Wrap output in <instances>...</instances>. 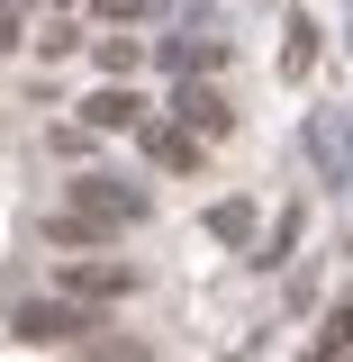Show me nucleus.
Instances as JSON below:
<instances>
[{
  "instance_id": "nucleus-7",
  "label": "nucleus",
  "mask_w": 353,
  "mask_h": 362,
  "mask_svg": "<svg viewBox=\"0 0 353 362\" xmlns=\"http://www.w3.org/2000/svg\"><path fill=\"white\" fill-rule=\"evenodd\" d=\"M218 54H226L218 37H173V45H163V64H173L181 82H190V73H199V64H218Z\"/></svg>"
},
{
  "instance_id": "nucleus-2",
  "label": "nucleus",
  "mask_w": 353,
  "mask_h": 362,
  "mask_svg": "<svg viewBox=\"0 0 353 362\" xmlns=\"http://www.w3.org/2000/svg\"><path fill=\"white\" fill-rule=\"evenodd\" d=\"M127 290H136V263H109V254H73V263L54 272V299H73V308L127 299Z\"/></svg>"
},
{
  "instance_id": "nucleus-1",
  "label": "nucleus",
  "mask_w": 353,
  "mask_h": 362,
  "mask_svg": "<svg viewBox=\"0 0 353 362\" xmlns=\"http://www.w3.org/2000/svg\"><path fill=\"white\" fill-rule=\"evenodd\" d=\"M145 218V190H127V181L109 173H82L73 190H64V209H54V245H109V235H127V226Z\"/></svg>"
},
{
  "instance_id": "nucleus-4",
  "label": "nucleus",
  "mask_w": 353,
  "mask_h": 362,
  "mask_svg": "<svg viewBox=\"0 0 353 362\" xmlns=\"http://www.w3.org/2000/svg\"><path fill=\"white\" fill-rule=\"evenodd\" d=\"M173 118H181V136H190V145H218V136L236 127V109H226L218 90H199V82H181V90H173Z\"/></svg>"
},
{
  "instance_id": "nucleus-10",
  "label": "nucleus",
  "mask_w": 353,
  "mask_h": 362,
  "mask_svg": "<svg viewBox=\"0 0 353 362\" xmlns=\"http://www.w3.org/2000/svg\"><path fill=\"white\" fill-rule=\"evenodd\" d=\"M82 362H145V354H136V344H91Z\"/></svg>"
},
{
  "instance_id": "nucleus-12",
  "label": "nucleus",
  "mask_w": 353,
  "mask_h": 362,
  "mask_svg": "<svg viewBox=\"0 0 353 362\" xmlns=\"http://www.w3.org/2000/svg\"><path fill=\"white\" fill-rule=\"evenodd\" d=\"M100 9H109V18H136V9H145V0H100Z\"/></svg>"
},
{
  "instance_id": "nucleus-11",
  "label": "nucleus",
  "mask_w": 353,
  "mask_h": 362,
  "mask_svg": "<svg viewBox=\"0 0 353 362\" xmlns=\"http://www.w3.org/2000/svg\"><path fill=\"white\" fill-rule=\"evenodd\" d=\"M18 45V0H0V54Z\"/></svg>"
},
{
  "instance_id": "nucleus-9",
  "label": "nucleus",
  "mask_w": 353,
  "mask_h": 362,
  "mask_svg": "<svg viewBox=\"0 0 353 362\" xmlns=\"http://www.w3.org/2000/svg\"><path fill=\"white\" fill-rule=\"evenodd\" d=\"M308 64H317V28H308V18H290V73H308Z\"/></svg>"
},
{
  "instance_id": "nucleus-5",
  "label": "nucleus",
  "mask_w": 353,
  "mask_h": 362,
  "mask_svg": "<svg viewBox=\"0 0 353 362\" xmlns=\"http://www.w3.org/2000/svg\"><path fill=\"white\" fill-rule=\"evenodd\" d=\"M82 127H100V136H118V127H145V100H136V90H91L82 100Z\"/></svg>"
},
{
  "instance_id": "nucleus-6",
  "label": "nucleus",
  "mask_w": 353,
  "mask_h": 362,
  "mask_svg": "<svg viewBox=\"0 0 353 362\" xmlns=\"http://www.w3.org/2000/svg\"><path fill=\"white\" fill-rule=\"evenodd\" d=\"M145 154H154L163 173H190V163H199V145H190L181 127H145Z\"/></svg>"
},
{
  "instance_id": "nucleus-8",
  "label": "nucleus",
  "mask_w": 353,
  "mask_h": 362,
  "mask_svg": "<svg viewBox=\"0 0 353 362\" xmlns=\"http://www.w3.org/2000/svg\"><path fill=\"white\" fill-rule=\"evenodd\" d=\"M209 235H218V245H245V235H254V209H245V199H218V209H209Z\"/></svg>"
},
{
  "instance_id": "nucleus-3",
  "label": "nucleus",
  "mask_w": 353,
  "mask_h": 362,
  "mask_svg": "<svg viewBox=\"0 0 353 362\" xmlns=\"http://www.w3.org/2000/svg\"><path fill=\"white\" fill-rule=\"evenodd\" d=\"M9 335H28V344H73V335H91V308H73V299H28V308L9 317Z\"/></svg>"
}]
</instances>
